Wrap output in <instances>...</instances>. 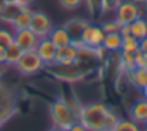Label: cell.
Here are the masks:
<instances>
[{
	"label": "cell",
	"instance_id": "1",
	"mask_svg": "<svg viewBox=\"0 0 147 131\" xmlns=\"http://www.w3.org/2000/svg\"><path fill=\"white\" fill-rule=\"evenodd\" d=\"M112 111V106L105 101H90L82 104L78 115V122L87 128V131H106L109 112Z\"/></svg>",
	"mask_w": 147,
	"mask_h": 131
},
{
	"label": "cell",
	"instance_id": "2",
	"mask_svg": "<svg viewBox=\"0 0 147 131\" xmlns=\"http://www.w3.org/2000/svg\"><path fill=\"white\" fill-rule=\"evenodd\" d=\"M52 77L59 81H63L67 84H74V82H81L86 79V76L92 71V68L86 67V65L74 62L70 65H60V63H52L49 67L45 68Z\"/></svg>",
	"mask_w": 147,
	"mask_h": 131
},
{
	"label": "cell",
	"instance_id": "3",
	"mask_svg": "<svg viewBox=\"0 0 147 131\" xmlns=\"http://www.w3.org/2000/svg\"><path fill=\"white\" fill-rule=\"evenodd\" d=\"M49 114H51L52 126L57 128V130H70L71 125L78 122L76 115L73 114L71 107L68 106L65 96H60L54 103H51V106H49Z\"/></svg>",
	"mask_w": 147,
	"mask_h": 131
},
{
	"label": "cell",
	"instance_id": "4",
	"mask_svg": "<svg viewBox=\"0 0 147 131\" xmlns=\"http://www.w3.org/2000/svg\"><path fill=\"white\" fill-rule=\"evenodd\" d=\"M18 112V95L16 89L0 81V126L7 123Z\"/></svg>",
	"mask_w": 147,
	"mask_h": 131
},
{
	"label": "cell",
	"instance_id": "5",
	"mask_svg": "<svg viewBox=\"0 0 147 131\" xmlns=\"http://www.w3.org/2000/svg\"><path fill=\"white\" fill-rule=\"evenodd\" d=\"M46 68V65L43 63V60L38 57L36 51H27L22 52L21 58L18 60V63L14 65V70L24 77H32L36 76L38 73H41Z\"/></svg>",
	"mask_w": 147,
	"mask_h": 131
},
{
	"label": "cell",
	"instance_id": "6",
	"mask_svg": "<svg viewBox=\"0 0 147 131\" xmlns=\"http://www.w3.org/2000/svg\"><path fill=\"white\" fill-rule=\"evenodd\" d=\"M141 14L138 10V5L134 0H122L120 3L117 5V8L114 10V17L122 24H131L134 19H138Z\"/></svg>",
	"mask_w": 147,
	"mask_h": 131
},
{
	"label": "cell",
	"instance_id": "7",
	"mask_svg": "<svg viewBox=\"0 0 147 131\" xmlns=\"http://www.w3.org/2000/svg\"><path fill=\"white\" fill-rule=\"evenodd\" d=\"M29 29L38 38H46L49 35V32L52 30V21L45 11H33Z\"/></svg>",
	"mask_w": 147,
	"mask_h": 131
},
{
	"label": "cell",
	"instance_id": "8",
	"mask_svg": "<svg viewBox=\"0 0 147 131\" xmlns=\"http://www.w3.org/2000/svg\"><path fill=\"white\" fill-rule=\"evenodd\" d=\"M105 30L101 29V26L98 24H92L90 22L89 26L86 27V30L82 32V36H81V43L84 46H89V48H100L103 46V41H105Z\"/></svg>",
	"mask_w": 147,
	"mask_h": 131
},
{
	"label": "cell",
	"instance_id": "9",
	"mask_svg": "<svg viewBox=\"0 0 147 131\" xmlns=\"http://www.w3.org/2000/svg\"><path fill=\"white\" fill-rule=\"evenodd\" d=\"M38 41H40V38L30 29L16 30V32H14V43H16L24 52L35 51L36 46H38Z\"/></svg>",
	"mask_w": 147,
	"mask_h": 131
},
{
	"label": "cell",
	"instance_id": "10",
	"mask_svg": "<svg viewBox=\"0 0 147 131\" xmlns=\"http://www.w3.org/2000/svg\"><path fill=\"white\" fill-rule=\"evenodd\" d=\"M35 51H36L38 57L43 60V63H45L46 67H49V65H52L55 62V52H57V48L52 44V41L48 38V36H46V38H40L38 46H36Z\"/></svg>",
	"mask_w": 147,
	"mask_h": 131
},
{
	"label": "cell",
	"instance_id": "11",
	"mask_svg": "<svg viewBox=\"0 0 147 131\" xmlns=\"http://www.w3.org/2000/svg\"><path fill=\"white\" fill-rule=\"evenodd\" d=\"M76 60H78V48L73 44V43L57 48V52H55V62H54V63L70 65V63H74Z\"/></svg>",
	"mask_w": 147,
	"mask_h": 131
},
{
	"label": "cell",
	"instance_id": "12",
	"mask_svg": "<svg viewBox=\"0 0 147 131\" xmlns=\"http://www.w3.org/2000/svg\"><path fill=\"white\" fill-rule=\"evenodd\" d=\"M90 24V21L82 19V17H74V19H70L63 24V27L67 29L68 35L71 36V41H81V36H82V32L86 30V27Z\"/></svg>",
	"mask_w": 147,
	"mask_h": 131
},
{
	"label": "cell",
	"instance_id": "13",
	"mask_svg": "<svg viewBox=\"0 0 147 131\" xmlns=\"http://www.w3.org/2000/svg\"><path fill=\"white\" fill-rule=\"evenodd\" d=\"M128 115L133 122L139 125H144L147 122V99L146 98H141L136 99V101L131 104L130 111H128Z\"/></svg>",
	"mask_w": 147,
	"mask_h": 131
},
{
	"label": "cell",
	"instance_id": "14",
	"mask_svg": "<svg viewBox=\"0 0 147 131\" xmlns=\"http://www.w3.org/2000/svg\"><path fill=\"white\" fill-rule=\"evenodd\" d=\"M32 13L33 10L30 7H24L19 13L16 14L13 21H11L10 27L16 32V30H24V29H29L30 27V21H32Z\"/></svg>",
	"mask_w": 147,
	"mask_h": 131
},
{
	"label": "cell",
	"instance_id": "15",
	"mask_svg": "<svg viewBox=\"0 0 147 131\" xmlns=\"http://www.w3.org/2000/svg\"><path fill=\"white\" fill-rule=\"evenodd\" d=\"M48 38L52 41V44L55 48H60V46H65V44H70L71 43V36L68 35L67 29L63 26L60 27H52V30L49 32Z\"/></svg>",
	"mask_w": 147,
	"mask_h": 131
},
{
	"label": "cell",
	"instance_id": "16",
	"mask_svg": "<svg viewBox=\"0 0 147 131\" xmlns=\"http://www.w3.org/2000/svg\"><path fill=\"white\" fill-rule=\"evenodd\" d=\"M127 81L134 89H144L147 85V68H134L131 73L127 74Z\"/></svg>",
	"mask_w": 147,
	"mask_h": 131
},
{
	"label": "cell",
	"instance_id": "17",
	"mask_svg": "<svg viewBox=\"0 0 147 131\" xmlns=\"http://www.w3.org/2000/svg\"><path fill=\"white\" fill-rule=\"evenodd\" d=\"M122 41H123V38H122V35L119 32L106 33L105 41H103V48H105L109 54H117L122 49Z\"/></svg>",
	"mask_w": 147,
	"mask_h": 131
},
{
	"label": "cell",
	"instance_id": "18",
	"mask_svg": "<svg viewBox=\"0 0 147 131\" xmlns=\"http://www.w3.org/2000/svg\"><path fill=\"white\" fill-rule=\"evenodd\" d=\"M22 8H24V7H22V5H19L18 2H7L3 11L0 13V22L5 24V26H10L11 21L16 17V14L19 13Z\"/></svg>",
	"mask_w": 147,
	"mask_h": 131
},
{
	"label": "cell",
	"instance_id": "19",
	"mask_svg": "<svg viewBox=\"0 0 147 131\" xmlns=\"http://www.w3.org/2000/svg\"><path fill=\"white\" fill-rule=\"evenodd\" d=\"M130 29H131V35H133L138 41L146 38L147 36V17L139 16L138 19H134L133 22L130 24Z\"/></svg>",
	"mask_w": 147,
	"mask_h": 131
},
{
	"label": "cell",
	"instance_id": "20",
	"mask_svg": "<svg viewBox=\"0 0 147 131\" xmlns=\"http://www.w3.org/2000/svg\"><path fill=\"white\" fill-rule=\"evenodd\" d=\"M22 49L19 48V46L16 44V43H13V44H10L7 48V57H5V67H10V68H14V65L18 63V60L21 58V55H22Z\"/></svg>",
	"mask_w": 147,
	"mask_h": 131
},
{
	"label": "cell",
	"instance_id": "21",
	"mask_svg": "<svg viewBox=\"0 0 147 131\" xmlns=\"http://www.w3.org/2000/svg\"><path fill=\"white\" fill-rule=\"evenodd\" d=\"M112 131H144V128H142V125L133 122L131 118H122L120 117Z\"/></svg>",
	"mask_w": 147,
	"mask_h": 131
},
{
	"label": "cell",
	"instance_id": "22",
	"mask_svg": "<svg viewBox=\"0 0 147 131\" xmlns=\"http://www.w3.org/2000/svg\"><path fill=\"white\" fill-rule=\"evenodd\" d=\"M138 51H139V41H138L133 35L123 36L120 52H125V54H136Z\"/></svg>",
	"mask_w": 147,
	"mask_h": 131
},
{
	"label": "cell",
	"instance_id": "23",
	"mask_svg": "<svg viewBox=\"0 0 147 131\" xmlns=\"http://www.w3.org/2000/svg\"><path fill=\"white\" fill-rule=\"evenodd\" d=\"M13 43H14V30L0 27V46L2 48H8Z\"/></svg>",
	"mask_w": 147,
	"mask_h": 131
},
{
	"label": "cell",
	"instance_id": "24",
	"mask_svg": "<svg viewBox=\"0 0 147 131\" xmlns=\"http://www.w3.org/2000/svg\"><path fill=\"white\" fill-rule=\"evenodd\" d=\"M84 3H86L87 11L93 19L101 16V0H84Z\"/></svg>",
	"mask_w": 147,
	"mask_h": 131
},
{
	"label": "cell",
	"instance_id": "25",
	"mask_svg": "<svg viewBox=\"0 0 147 131\" xmlns=\"http://www.w3.org/2000/svg\"><path fill=\"white\" fill-rule=\"evenodd\" d=\"M101 29L105 30V33H114V32H120V27H122V24L119 22L115 17H112V19H106V21H103L101 24Z\"/></svg>",
	"mask_w": 147,
	"mask_h": 131
},
{
	"label": "cell",
	"instance_id": "26",
	"mask_svg": "<svg viewBox=\"0 0 147 131\" xmlns=\"http://www.w3.org/2000/svg\"><path fill=\"white\" fill-rule=\"evenodd\" d=\"M122 0H101V14H111Z\"/></svg>",
	"mask_w": 147,
	"mask_h": 131
},
{
	"label": "cell",
	"instance_id": "27",
	"mask_svg": "<svg viewBox=\"0 0 147 131\" xmlns=\"http://www.w3.org/2000/svg\"><path fill=\"white\" fill-rule=\"evenodd\" d=\"M84 3V0H59V5H60L63 10L67 11H74Z\"/></svg>",
	"mask_w": 147,
	"mask_h": 131
},
{
	"label": "cell",
	"instance_id": "28",
	"mask_svg": "<svg viewBox=\"0 0 147 131\" xmlns=\"http://www.w3.org/2000/svg\"><path fill=\"white\" fill-rule=\"evenodd\" d=\"M68 131H87V128L84 126L82 123H79V122H76V123H73L70 126V130Z\"/></svg>",
	"mask_w": 147,
	"mask_h": 131
},
{
	"label": "cell",
	"instance_id": "29",
	"mask_svg": "<svg viewBox=\"0 0 147 131\" xmlns=\"http://www.w3.org/2000/svg\"><path fill=\"white\" fill-rule=\"evenodd\" d=\"M122 35V38L123 36H128V35H131V29H130V24H125V26H122L120 27V32H119Z\"/></svg>",
	"mask_w": 147,
	"mask_h": 131
},
{
	"label": "cell",
	"instance_id": "30",
	"mask_svg": "<svg viewBox=\"0 0 147 131\" xmlns=\"http://www.w3.org/2000/svg\"><path fill=\"white\" fill-rule=\"evenodd\" d=\"M5 57H7V48L0 46V67H5Z\"/></svg>",
	"mask_w": 147,
	"mask_h": 131
},
{
	"label": "cell",
	"instance_id": "31",
	"mask_svg": "<svg viewBox=\"0 0 147 131\" xmlns=\"http://www.w3.org/2000/svg\"><path fill=\"white\" fill-rule=\"evenodd\" d=\"M139 51H142V52H146V54H147V36L139 41Z\"/></svg>",
	"mask_w": 147,
	"mask_h": 131
},
{
	"label": "cell",
	"instance_id": "32",
	"mask_svg": "<svg viewBox=\"0 0 147 131\" xmlns=\"http://www.w3.org/2000/svg\"><path fill=\"white\" fill-rule=\"evenodd\" d=\"M19 5H22V7H32V3L35 2V0H16Z\"/></svg>",
	"mask_w": 147,
	"mask_h": 131
},
{
	"label": "cell",
	"instance_id": "33",
	"mask_svg": "<svg viewBox=\"0 0 147 131\" xmlns=\"http://www.w3.org/2000/svg\"><path fill=\"white\" fill-rule=\"evenodd\" d=\"M141 92H142V98L147 99V85L144 87V89H141Z\"/></svg>",
	"mask_w": 147,
	"mask_h": 131
},
{
	"label": "cell",
	"instance_id": "34",
	"mask_svg": "<svg viewBox=\"0 0 147 131\" xmlns=\"http://www.w3.org/2000/svg\"><path fill=\"white\" fill-rule=\"evenodd\" d=\"M5 5H7V2H5V0H0V13H2V11H3Z\"/></svg>",
	"mask_w": 147,
	"mask_h": 131
},
{
	"label": "cell",
	"instance_id": "35",
	"mask_svg": "<svg viewBox=\"0 0 147 131\" xmlns=\"http://www.w3.org/2000/svg\"><path fill=\"white\" fill-rule=\"evenodd\" d=\"M142 128H144V131H147V122H146V123L142 125Z\"/></svg>",
	"mask_w": 147,
	"mask_h": 131
},
{
	"label": "cell",
	"instance_id": "36",
	"mask_svg": "<svg viewBox=\"0 0 147 131\" xmlns=\"http://www.w3.org/2000/svg\"><path fill=\"white\" fill-rule=\"evenodd\" d=\"M49 131H60V130H57V128H54V126H52V128H51V130H49Z\"/></svg>",
	"mask_w": 147,
	"mask_h": 131
},
{
	"label": "cell",
	"instance_id": "37",
	"mask_svg": "<svg viewBox=\"0 0 147 131\" xmlns=\"http://www.w3.org/2000/svg\"><path fill=\"white\" fill-rule=\"evenodd\" d=\"M5 2H16V0H5Z\"/></svg>",
	"mask_w": 147,
	"mask_h": 131
},
{
	"label": "cell",
	"instance_id": "38",
	"mask_svg": "<svg viewBox=\"0 0 147 131\" xmlns=\"http://www.w3.org/2000/svg\"><path fill=\"white\" fill-rule=\"evenodd\" d=\"M60 131H68V130H60Z\"/></svg>",
	"mask_w": 147,
	"mask_h": 131
}]
</instances>
